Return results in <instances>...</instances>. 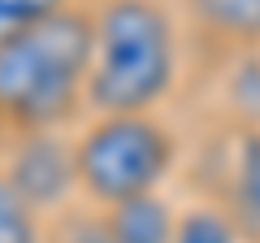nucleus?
<instances>
[{"instance_id":"nucleus-9","label":"nucleus","mask_w":260,"mask_h":243,"mask_svg":"<svg viewBox=\"0 0 260 243\" xmlns=\"http://www.w3.org/2000/svg\"><path fill=\"white\" fill-rule=\"evenodd\" d=\"M174 243H239V230L230 226L221 204H195L178 217Z\"/></svg>"},{"instance_id":"nucleus-6","label":"nucleus","mask_w":260,"mask_h":243,"mask_svg":"<svg viewBox=\"0 0 260 243\" xmlns=\"http://www.w3.org/2000/svg\"><path fill=\"white\" fill-rule=\"evenodd\" d=\"M191 22L204 39L234 56L260 52V0H186Z\"/></svg>"},{"instance_id":"nucleus-4","label":"nucleus","mask_w":260,"mask_h":243,"mask_svg":"<svg viewBox=\"0 0 260 243\" xmlns=\"http://www.w3.org/2000/svg\"><path fill=\"white\" fill-rule=\"evenodd\" d=\"M9 183L26 196V204L39 217H56L70 208L78 191V165H74V139L61 131H35V135H13V148L5 157Z\"/></svg>"},{"instance_id":"nucleus-1","label":"nucleus","mask_w":260,"mask_h":243,"mask_svg":"<svg viewBox=\"0 0 260 243\" xmlns=\"http://www.w3.org/2000/svg\"><path fill=\"white\" fill-rule=\"evenodd\" d=\"M91 52V5H70L22 35L0 39V126L13 135L61 131V122L87 109Z\"/></svg>"},{"instance_id":"nucleus-11","label":"nucleus","mask_w":260,"mask_h":243,"mask_svg":"<svg viewBox=\"0 0 260 243\" xmlns=\"http://www.w3.org/2000/svg\"><path fill=\"white\" fill-rule=\"evenodd\" d=\"M70 5H78V0H0V39L22 35V31L56 18V13L70 9Z\"/></svg>"},{"instance_id":"nucleus-5","label":"nucleus","mask_w":260,"mask_h":243,"mask_svg":"<svg viewBox=\"0 0 260 243\" xmlns=\"http://www.w3.org/2000/svg\"><path fill=\"white\" fill-rule=\"evenodd\" d=\"M225 217L239 243H260V126H239L225 178Z\"/></svg>"},{"instance_id":"nucleus-3","label":"nucleus","mask_w":260,"mask_h":243,"mask_svg":"<svg viewBox=\"0 0 260 243\" xmlns=\"http://www.w3.org/2000/svg\"><path fill=\"white\" fill-rule=\"evenodd\" d=\"M178 161V135L160 113H109L74 135L78 191L91 208L156 196Z\"/></svg>"},{"instance_id":"nucleus-2","label":"nucleus","mask_w":260,"mask_h":243,"mask_svg":"<svg viewBox=\"0 0 260 243\" xmlns=\"http://www.w3.org/2000/svg\"><path fill=\"white\" fill-rule=\"evenodd\" d=\"M95 52L87 74L91 117L156 113L178 83V26L160 0H95Z\"/></svg>"},{"instance_id":"nucleus-10","label":"nucleus","mask_w":260,"mask_h":243,"mask_svg":"<svg viewBox=\"0 0 260 243\" xmlns=\"http://www.w3.org/2000/svg\"><path fill=\"white\" fill-rule=\"evenodd\" d=\"M48 243H113L104 208H65V213H56Z\"/></svg>"},{"instance_id":"nucleus-8","label":"nucleus","mask_w":260,"mask_h":243,"mask_svg":"<svg viewBox=\"0 0 260 243\" xmlns=\"http://www.w3.org/2000/svg\"><path fill=\"white\" fill-rule=\"evenodd\" d=\"M0 243H44V217L0 169Z\"/></svg>"},{"instance_id":"nucleus-7","label":"nucleus","mask_w":260,"mask_h":243,"mask_svg":"<svg viewBox=\"0 0 260 243\" xmlns=\"http://www.w3.org/2000/svg\"><path fill=\"white\" fill-rule=\"evenodd\" d=\"M178 208L165 196H139L126 200V204L104 208V222H109L113 243H174L178 234Z\"/></svg>"}]
</instances>
